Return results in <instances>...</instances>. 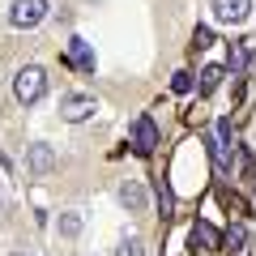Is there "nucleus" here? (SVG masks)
Here are the masks:
<instances>
[{"label": "nucleus", "instance_id": "16", "mask_svg": "<svg viewBox=\"0 0 256 256\" xmlns=\"http://www.w3.org/2000/svg\"><path fill=\"white\" fill-rule=\"evenodd\" d=\"M171 90H175V94H188V90H192V73H175V77H171Z\"/></svg>", "mask_w": 256, "mask_h": 256}, {"label": "nucleus", "instance_id": "4", "mask_svg": "<svg viewBox=\"0 0 256 256\" xmlns=\"http://www.w3.org/2000/svg\"><path fill=\"white\" fill-rule=\"evenodd\" d=\"M60 116L68 120V124H82V120L94 116V98L90 94H68V98L60 102Z\"/></svg>", "mask_w": 256, "mask_h": 256}, {"label": "nucleus", "instance_id": "12", "mask_svg": "<svg viewBox=\"0 0 256 256\" xmlns=\"http://www.w3.org/2000/svg\"><path fill=\"white\" fill-rule=\"evenodd\" d=\"M77 230H82V214H60V235L73 239Z\"/></svg>", "mask_w": 256, "mask_h": 256}, {"label": "nucleus", "instance_id": "8", "mask_svg": "<svg viewBox=\"0 0 256 256\" xmlns=\"http://www.w3.org/2000/svg\"><path fill=\"white\" fill-rule=\"evenodd\" d=\"M196 244H201L205 252H214V248H222V235L210 226V222H196V226H192V248Z\"/></svg>", "mask_w": 256, "mask_h": 256}, {"label": "nucleus", "instance_id": "5", "mask_svg": "<svg viewBox=\"0 0 256 256\" xmlns=\"http://www.w3.org/2000/svg\"><path fill=\"white\" fill-rule=\"evenodd\" d=\"M154 146H158V128H154L150 116H141L137 128H132V150H137V154H150Z\"/></svg>", "mask_w": 256, "mask_h": 256}, {"label": "nucleus", "instance_id": "6", "mask_svg": "<svg viewBox=\"0 0 256 256\" xmlns=\"http://www.w3.org/2000/svg\"><path fill=\"white\" fill-rule=\"evenodd\" d=\"M120 205H124V210H132V214H146V188H141V184H120Z\"/></svg>", "mask_w": 256, "mask_h": 256}, {"label": "nucleus", "instance_id": "11", "mask_svg": "<svg viewBox=\"0 0 256 256\" xmlns=\"http://www.w3.org/2000/svg\"><path fill=\"white\" fill-rule=\"evenodd\" d=\"M52 162H56V154L47 146H30V171L43 175V171H52Z\"/></svg>", "mask_w": 256, "mask_h": 256}, {"label": "nucleus", "instance_id": "10", "mask_svg": "<svg viewBox=\"0 0 256 256\" xmlns=\"http://www.w3.org/2000/svg\"><path fill=\"white\" fill-rule=\"evenodd\" d=\"M222 77H226L222 64H205V68H201V94H214L222 86Z\"/></svg>", "mask_w": 256, "mask_h": 256}, {"label": "nucleus", "instance_id": "7", "mask_svg": "<svg viewBox=\"0 0 256 256\" xmlns=\"http://www.w3.org/2000/svg\"><path fill=\"white\" fill-rule=\"evenodd\" d=\"M68 64H77L82 73H94V52H90V43H82V38H73L68 43V56H64Z\"/></svg>", "mask_w": 256, "mask_h": 256}, {"label": "nucleus", "instance_id": "14", "mask_svg": "<svg viewBox=\"0 0 256 256\" xmlns=\"http://www.w3.org/2000/svg\"><path fill=\"white\" fill-rule=\"evenodd\" d=\"M214 43V30L210 26H196V30H192V47H210Z\"/></svg>", "mask_w": 256, "mask_h": 256}, {"label": "nucleus", "instance_id": "15", "mask_svg": "<svg viewBox=\"0 0 256 256\" xmlns=\"http://www.w3.org/2000/svg\"><path fill=\"white\" fill-rule=\"evenodd\" d=\"M116 256H146V248H141V239H124Z\"/></svg>", "mask_w": 256, "mask_h": 256}, {"label": "nucleus", "instance_id": "13", "mask_svg": "<svg viewBox=\"0 0 256 256\" xmlns=\"http://www.w3.org/2000/svg\"><path fill=\"white\" fill-rule=\"evenodd\" d=\"M244 64H248V43H230V68L239 73Z\"/></svg>", "mask_w": 256, "mask_h": 256}, {"label": "nucleus", "instance_id": "2", "mask_svg": "<svg viewBox=\"0 0 256 256\" xmlns=\"http://www.w3.org/2000/svg\"><path fill=\"white\" fill-rule=\"evenodd\" d=\"M43 18H47V0H13V9H9V22L18 30H34Z\"/></svg>", "mask_w": 256, "mask_h": 256}, {"label": "nucleus", "instance_id": "9", "mask_svg": "<svg viewBox=\"0 0 256 256\" xmlns=\"http://www.w3.org/2000/svg\"><path fill=\"white\" fill-rule=\"evenodd\" d=\"M222 248H226V252H235V256L248 252V226H239V222H235V226L222 235Z\"/></svg>", "mask_w": 256, "mask_h": 256}, {"label": "nucleus", "instance_id": "3", "mask_svg": "<svg viewBox=\"0 0 256 256\" xmlns=\"http://www.w3.org/2000/svg\"><path fill=\"white\" fill-rule=\"evenodd\" d=\"M248 9H252V0H214V22L239 26V22L248 18Z\"/></svg>", "mask_w": 256, "mask_h": 256}, {"label": "nucleus", "instance_id": "1", "mask_svg": "<svg viewBox=\"0 0 256 256\" xmlns=\"http://www.w3.org/2000/svg\"><path fill=\"white\" fill-rule=\"evenodd\" d=\"M13 94H18V102L34 107V102L47 94V73L38 68V64H26V68H22V73L13 77Z\"/></svg>", "mask_w": 256, "mask_h": 256}]
</instances>
